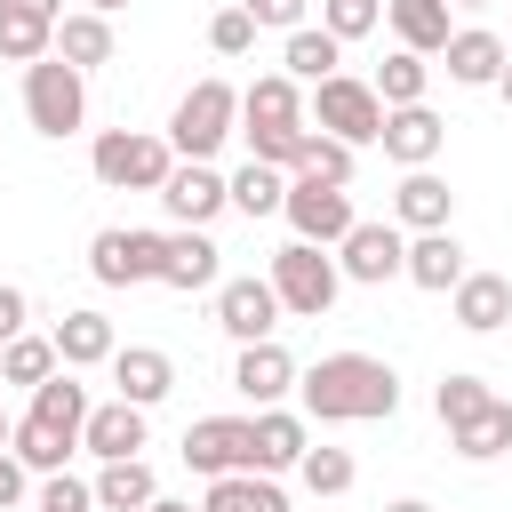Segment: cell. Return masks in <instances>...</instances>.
I'll list each match as a JSON object with an SVG mask.
<instances>
[{
  "label": "cell",
  "instance_id": "obj_43",
  "mask_svg": "<svg viewBox=\"0 0 512 512\" xmlns=\"http://www.w3.org/2000/svg\"><path fill=\"white\" fill-rule=\"evenodd\" d=\"M264 32H296V24H312V0H240Z\"/></svg>",
  "mask_w": 512,
  "mask_h": 512
},
{
  "label": "cell",
  "instance_id": "obj_16",
  "mask_svg": "<svg viewBox=\"0 0 512 512\" xmlns=\"http://www.w3.org/2000/svg\"><path fill=\"white\" fill-rule=\"evenodd\" d=\"M376 144H384V160H392V168H432V160H440V144H448V120H440L432 104H392Z\"/></svg>",
  "mask_w": 512,
  "mask_h": 512
},
{
  "label": "cell",
  "instance_id": "obj_7",
  "mask_svg": "<svg viewBox=\"0 0 512 512\" xmlns=\"http://www.w3.org/2000/svg\"><path fill=\"white\" fill-rule=\"evenodd\" d=\"M288 232L296 240H312V248H336L352 224H360V208H352V184H328V176H312V168H296L288 176Z\"/></svg>",
  "mask_w": 512,
  "mask_h": 512
},
{
  "label": "cell",
  "instance_id": "obj_20",
  "mask_svg": "<svg viewBox=\"0 0 512 512\" xmlns=\"http://www.w3.org/2000/svg\"><path fill=\"white\" fill-rule=\"evenodd\" d=\"M448 216H456L448 176H432V168H400V184H392V224H400V232H448Z\"/></svg>",
  "mask_w": 512,
  "mask_h": 512
},
{
  "label": "cell",
  "instance_id": "obj_22",
  "mask_svg": "<svg viewBox=\"0 0 512 512\" xmlns=\"http://www.w3.org/2000/svg\"><path fill=\"white\" fill-rule=\"evenodd\" d=\"M112 384H120V400H136V408H160V400L176 392V360H168L160 344H120V352H112Z\"/></svg>",
  "mask_w": 512,
  "mask_h": 512
},
{
  "label": "cell",
  "instance_id": "obj_50",
  "mask_svg": "<svg viewBox=\"0 0 512 512\" xmlns=\"http://www.w3.org/2000/svg\"><path fill=\"white\" fill-rule=\"evenodd\" d=\"M80 8H96V16H112V8H128V0H80Z\"/></svg>",
  "mask_w": 512,
  "mask_h": 512
},
{
  "label": "cell",
  "instance_id": "obj_35",
  "mask_svg": "<svg viewBox=\"0 0 512 512\" xmlns=\"http://www.w3.org/2000/svg\"><path fill=\"white\" fill-rule=\"evenodd\" d=\"M56 368H64V360H56V336H32V328H24V336L0 344V384H48Z\"/></svg>",
  "mask_w": 512,
  "mask_h": 512
},
{
  "label": "cell",
  "instance_id": "obj_52",
  "mask_svg": "<svg viewBox=\"0 0 512 512\" xmlns=\"http://www.w3.org/2000/svg\"><path fill=\"white\" fill-rule=\"evenodd\" d=\"M456 8H496V0H456Z\"/></svg>",
  "mask_w": 512,
  "mask_h": 512
},
{
  "label": "cell",
  "instance_id": "obj_6",
  "mask_svg": "<svg viewBox=\"0 0 512 512\" xmlns=\"http://www.w3.org/2000/svg\"><path fill=\"white\" fill-rule=\"evenodd\" d=\"M24 120H32L40 136H80V128H88V72L64 64V56L24 64Z\"/></svg>",
  "mask_w": 512,
  "mask_h": 512
},
{
  "label": "cell",
  "instance_id": "obj_30",
  "mask_svg": "<svg viewBox=\"0 0 512 512\" xmlns=\"http://www.w3.org/2000/svg\"><path fill=\"white\" fill-rule=\"evenodd\" d=\"M40 56H56V16L0 0V64H40Z\"/></svg>",
  "mask_w": 512,
  "mask_h": 512
},
{
  "label": "cell",
  "instance_id": "obj_42",
  "mask_svg": "<svg viewBox=\"0 0 512 512\" xmlns=\"http://www.w3.org/2000/svg\"><path fill=\"white\" fill-rule=\"evenodd\" d=\"M256 32H264V24H256V16L240 8V0L208 16V48H216V56H248V48H256Z\"/></svg>",
  "mask_w": 512,
  "mask_h": 512
},
{
  "label": "cell",
  "instance_id": "obj_38",
  "mask_svg": "<svg viewBox=\"0 0 512 512\" xmlns=\"http://www.w3.org/2000/svg\"><path fill=\"white\" fill-rule=\"evenodd\" d=\"M296 480H304L312 496H344V488L360 480V464H352V448H304V464H296Z\"/></svg>",
  "mask_w": 512,
  "mask_h": 512
},
{
  "label": "cell",
  "instance_id": "obj_9",
  "mask_svg": "<svg viewBox=\"0 0 512 512\" xmlns=\"http://www.w3.org/2000/svg\"><path fill=\"white\" fill-rule=\"evenodd\" d=\"M160 264H168V232L104 224V232L88 240V272H96L104 288H144V280H160Z\"/></svg>",
  "mask_w": 512,
  "mask_h": 512
},
{
  "label": "cell",
  "instance_id": "obj_17",
  "mask_svg": "<svg viewBox=\"0 0 512 512\" xmlns=\"http://www.w3.org/2000/svg\"><path fill=\"white\" fill-rule=\"evenodd\" d=\"M504 56H512V40H504V32H488V24H456V32H448V48H440V72H448L456 88H496Z\"/></svg>",
  "mask_w": 512,
  "mask_h": 512
},
{
  "label": "cell",
  "instance_id": "obj_48",
  "mask_svg": "<svg viewBox=\"0 0 512 512\" xmlns=\"http://www.w3.org/2000/svg\"><path fill=\"white\" fill-rule=\"evenodd\" d=\"M496 96H504V112H512V56H504V72H496Z\"/></svg>",
  "mask_w": 512,
  "mask_h": 512
},
{
  "label": "cell",
  "instance_id": "obj_24",
  "mask_svg": "<svg viewBox=\"0 0 512 512\" xmlns=\"http://www.w3.org/2000/svg\"><path fill=\"white\" fill-rule=\"evenodd\" d=\"M384 24H392V40H400V48L440 56V48H448V32H456V0H384Z\"/></svg>",
  "mask_w": 512,
  "mask_h": 512
},
{
  "label": "cell",
  "instance_id": "obj_4",
  "mask_svg": "<svg viewBox=\"0 0 512 512\" xmlns=\"http://www.w3.org/2000/svg\"><path fill=\"white\" fill-rule=\"evenodd\" d=\"M168 168H176V144L152 136V128H104V136L88 144V176H96L104 192H160Z\"/></svg>",
  "mask_w": 512,
  "mask_h": 512
},
{
  "label": "cell",
  "instance_id": "obj_32",
  "mask_svg": "<svg viewBox=\"0 0 512 512\" xmlns=\"http://www.w3.org/2000/svg\"><path fill=\"white\" fill-rule=\"evenodd\" d=\"M448 448H456L464 464H496V456L512 448V400H488L472 424H456V432H448Z\"/></svg>",
  "mask_w": 512,
  "mask_h": 512
},
{
  "label": "cell",
  "instance_id": "obj_5",
  "mask_svg": "<svg viewBox=\"0 0 512 512\" xmlns=\"http://www.w3.org/2000/svg\"><path fill=\"white\" fill-rule=\"evenodd\" d=\"M264 280L280 288V312H288V320H328V304L344 296V264H336V248H312V240L272 248Z\"/></svg>",
  "mask_w": 512,
  "mask_h": 512
},
{
  "label": "cell",
  "instance_id": "obj_47",
  "mask_svg": "<svg viewBox=\"0 0 512 512\" xmlns=\"http://www.w3.org/2000/svg\"><path fill=\"white\" fill-rule=\"evenodd\" d=\"M16 8H32V16H64V0H16Z\"/></svg>",
  "mask_w": 512,
  "mask_h": 512
},
{
  "label": "cell",
  "instance_id": "obj_23",
  "mask_svg": "<svg viewBox=\"0 0 512 512\" xmlns=\"http://www.w3.org/2000/svg\"><path fill=\"white\" fill-rule=\"evenodd\" d=\"M48 336H56V360H64V368H112V352H120V336H112V320H104L96 304L64 312Z\"/></svg>",
  "mask_w": 512,
  "mask_h": 512
},
{
  "label": "cell",
  "instance_id": "obj_27",
  "mask_svg": "<svg viewBox=\"0 0 512 512\" xmlns=\"http://www.w3.org/2000/svg\"><path fill=\"white\" fill-rule=\"evenodd\" d=\"M112 16H96V8H64L56 16V56L64 64H80V72H96V64H112Z\"/></svg>",
  "mask_w": 512,
  "mask_h": 512
},
{
  "label": "cell",
  "instance_id": "obj_1",
  "mask_svg": "<svg viewBox=\"0 0 512 512\" xmlns=\"http://www.w3.org/2000/svg\"><path fill=\"white\" fill-rule=\"evenodd\" d=\"M296 400L312 424H384V416H400V376L376 352H320L296 376Z\"/></svg>",
  "mask_w": 512,
  "mask_h": 512
},
{
  "label": "cell",
  "instance_id": "obj_36",
  "mask_svg": "<svg viewBox=\"0 0 512 512\" xmlns=\"http://www.w3.org/2000/svg\"><path fill=\"white\" fill-rule=\"evenodd\" d=\"M8 448L32 464V480H48V472H64V456L80 448V440H64L56 424H40V416H16V432H8Z\"/></svg>",
  "mask_w": 512,
  "mask_h": 512
},
{
  "label": "cell",
  "instance_id": "obj_45",
  "mask_svg": "<svg viewBox=\"0 0 512 512\" xmlns=\"http://www.w3.org/2000/svg\"><path fill=\"white\" fill-rule=\"evenodd\" d=\"M24 320H32V296H24L16 280H0V344H8V336H24Z\"/></svg>",
  "mask_w": 512,
  "mask_h": 512
},
{
  "label": "cell",
  "instance_id": "obj_51",
  "mask_svg": "<svg viewBox=\"0 0 512 512\" xmlns=\"http://www.w3.org/2000/svg\"><path fill=\"white\" fill-rule=\"evenodd\" d=\"M8 432H16V424H8V408H0V448H8Z\"/></svg>",
  "mask_w": 512,
  "mask_h": 512
},
{
  "label": "cell",
  "instance_id": "obj_12",
  "mask_svg": "<svg viewBox=\"0 0 512 512\" xmlns=\"http://www.w3.org/2000/svg\"><path fill=\"white\" fill-rule=\"evenodd\" d=\"M152 200H160L176 224H216V216L232 208V176H224L216 160H176V168H168V184H160Z\"/></svg>",
  "mask_w": 512,
  "mask_h": 512
},
{
  "label": "cell",
  "instance_id": "obj_39",
  "mask_svg": "<svg viewBox=\"0 0 512 512\" xmlns=\"http://www.w3.org/2000/svg\"><path fill=\"white\" fill-rule=\"evenodd\" d=\"M304 168H312V176H328V184H352V168H360V144H344V136L312 128V144H304Z\"/></svg>",
  "mask_w": 512,
  "mask_h": 512
},
{
  "label": "cell",
  "instance_id": "obj_34",
  "mask_svg": "<svg viewBox=\"0 0 512 512\" xmlns=\"http://www.w3.org/2000/svg\"><path fill=\"white\" fill-rule=\"evenodd\" d=\"M376 96H384V112H392V104H424V96H432V64H424L416 48H392V56L376 64Z\"/></svg>",
  "mask_w": 512,
  "mask_h": 512
},
{
  "label": "cell",
  "instance_id": "obj_44",
  "mask_svg": "<svg viewBox=\"0 0 512 512\" xmlns=\"http://www.w3.org/2000/svg\"><path fill=\"white\" fill-rule=\"evenodd\" d=\"M24 496H32V464H24L16 448H0V512H16Z\"/></svg>",
  "mask_w": 512,
  "mask_h": 512
},
{
  "label": "cell",
  "instance_id": "obj_11",
  "mask_svg": "<svg viewBox=\"0 0 512 512\" xmlns=\"http://www.w3.org/2000/svg\"><path fill=\"white\" fill-rule=\"evenodd\" d=\"M216 328H224L232 344H264V336L280 328V288H272L264 272H232V280H216Z\"/></svg>",
  "mask_w": 512,
  "mask_h": 512
},
{
  "label": "cell",
  "instance_id": "obj_33",
  "mask_svg": "<svg viewBox=\"0 0 512 512\" xmlns=\"http://www.w3.org/2000/svg\"><path fill=\"white\" fill-rule=\"evenodd\" d=\"M232 208H240V216H280V208H288V168L240 160V168H232Z\"/></svg>",
  "mask_w": 512,
  "mask_h": 512
},
{
  "label": "cell",
  "instance_id": "obj_31",
  "mask_svg": "<svg viewBox=\"0 0 512 512\" xmlns=\"http://www.w3.org/2000/svg\"><path fill=\"white\" fill-rule=\"evenodd\" d=\"M152 496H160V480H152L144 456H112V464L96 472V504H104V512H144Z\"/></svg>",
  "mask_w": 512,
  "mask_h": 512
},
{
  "label": "cell",
  "instance_id": "obj_15",
  "mask_svg": "<svg viewBox=\"0 0 512 512\" xmlns=\"http://www.w3.org/2000/svg\"><path fill=\"white\" fill-rule=\"evenodd\" d=\"M144 440H152V408H136V400H96L88 408V424H80V448L96 456V464H112V456H144Z\"/></svg>",
  "mask_w": 512,
  "mask_h": 512
},
{
  "label": "cell",
  "instance_id": "obj_40",
  "mask_svg": "<svg viewBox=\"0 0 512 512\" xmlns=\"http://www.w3.org/2000/svg\"><path fill=\"white\" fill-rule=\"evenodd\" d=\"M320 24L352 48V40H368V32L384 24V0H320Z\"/></svg>",
  "mask_w": 512,
  "mask_h": 512
},
{
  "label": "cell",
  "instance_id": "obj_19",
  "mask_svg": "<svg viewBox=\"0 0 512 512\" xmlns=\"http://www.w3.org/2000/svg\"><path fill=\"white\" fill-rule=\"evenodd\" d=\"M248 432H256V464H248V472H272V480L296 472L304 448H312V416H304V408H256Z\"/></svg>",
  "mask_w": 512,
  "mask_h": 512
},
{
  "label": "cell",
  "instance_id": "obj_21",
  "mask_svg": "<svg viewBox=\"0 0 512 512\" xmlns=\"http://www.w3.org/2000/svg\"><path fill=\"white\" fill-rule=\"evenodd\" d=\"M448 312H456L464 336H496V328L512 320V280H504V272H464V280L448 288Z\"/></svg>",
  "mask_w": 512,
  "mask_h": 512
},
{
  "label": "cell",
  "instance_id": "obj_29",
  "mask_svg": "<svg viewBox=\"0 0 512 512\" xmlns=\"http://www.w3.org/2000/svg\"><path fill=\"white\" fill-rule=\"evenodd\" d=\"M200 512H288V488L272 472H224V480H208Z\"/></svg>",
  "mask_w": 512,
  "mask_h": 512
},
{
  "label": "cell",
  "instance_id": "obj_26",
  "mask_svg": "<svg viewBox=\"0 0 512 512\" xmlns=\"http://www.w3.org/2000/svg\"><path fill=\"white\" fill-rule=\"evenodd\" d=\"M280 72L304 80V88H320L328 72H344V40H336L328 24H296V32L280 40Z\"/></svg>",
  "mask_w": 512,
  "mask_h": 512
},
{
  "label": "cell",
  "instance_id": "obj_10",
  "mask_svg": "<svg viewBox=\"0 0 512 512\" xmlns=\"http://www.w3.org/2000/svg\"><path fill=\"white\" fill-rule=\"evenodd\" d=\"M336 264H344V280H352V288L408 280V232H400V224H376V216H360V224L336 240Z\"/></svg>",
  "mask_w": 512,
  "mask_h": 512
},
{
  "label": "cell",
  "instance_id": "obj_25",
  "mask_svg": "<svg viewBox=\"0 0 512 512\" xmlns=\"http://www.w3.org/2000/svg\"><path fill=\"white\" fill-rule=\"evenodd\" d=\"M464 272H472V264H464V240H456V232H408V280H416L424 296H448Z\"/></svg>",
  "mask_w": 512,
  "mask_h": 512
},
{
  "label": "cell",
  "instance_id": "obj_2",
  "mask_svg": "<svg viewBox=\"0 0 512 512\" xmlns=\"http://www.w3.org/2000/svg\"><path fill=\"white\" fill-rule=\"evenodd\" d=\"M240 136H248V160H272V168H304V144H312V96L304 80L288 72H256L240 88Z\"/></svg>",
  "mask_w": 512,
  "mask_h": 512
},
{
  "label": "cell",
  "instance_id": "obj_28",
  "mask_svg": "<svg viewBox=\"0 0 512 512\" xmlns=\"http://www.w3.org/2000/svg\"><path fill=\"white\" fill-rule=\"evenodd\" d=\"M88 408H96V400H88V384H80V368H56L48 384H32V408H24V416H40V424H56L64 440H80V424H88Z\"/></svg>",
  "mask_w": 512,
  "mask_h": 512
},
{
  "label": "cell",
  "instance_id": "obj_18",
  "mask_svg": "<svg viewBox=\"0 0 512 512\" xmlns=\"http://www.w3.org/2000/svg\"><path fill=\"white\" fill-rule=\"evenodd\" d=\"M216 280H224V248L208 240V224H176V232H168V264H160V288L200 296V288H216Z\"/></svg>",
  "mask_w": 512,
  "mask_h": 512
},
{
  "label": "cell",
  "instance_id": "obj_3",
  "mask_svg": "<svg viewBox=\"0 0 512 512\" xmlns=\"http://www.w3.org/2000/svg\"><path fill=\"white\" fill-rule=\"evenodd\" d=\"M232 136H240V88H232V80H192V88L176 96V112H168L176 160H216Z\"/></svg>",
  "mask_w": 512,
  "mask_h": 512
},
{
  "label": "cell",
  "instance_id": "obj_37",
  "mask_svg": "<svg viewBox=\"0 0 512 512\" xmlns=\"http://www.w3.org/2000/svg\"><path fill=\"white\" fill-rule=\"evenodd\" d=\"M488 400H496V384H488V376H464V368L432 384V416H440L448 432H456V424H472V416H480Z\"/></svg>",
  "mask_w": 512,
  "mask_h": 512
},
{
  "label": "cell",
  "instance_id": "obj_8",
  "mask_svg": "<svg viewBox=\"0 0 512 512\" xmlns=\"http://www.w3.org/2000/svg\"><path fill=\"white\" fill-rule=\"evenodd\" d=\"M312 128H328V136H344V144H376V136H384V96H376V80L328 72V80L312 88Z\"/></svg>",
  "mask_w": 512,
  "mask_h": 512
},
{
  "label": "cell",
  "instance_id": "obj_13",
  "mask_svg": "<svg viewBox=\"0 0 512 512\" xmlns=\"http://www.w3.org/2000/svg\"><path fill=\"white\" fill-rule=\"evenodd\" d=\"M184 464H192L200 480L248 472V464H256V432H248V416H200V424H184Z\"/></svg>",
  "mask_w": 512,
  "mask_h": 512
},
{
  "label": "cell",
  "instance_id": "obj_46",
  "mask_svg": "<svg viewBox=\"0 0 512 512\" xmlns=\"http://www.w3.org/2000/svg\"><path fill=\"white\" fill-rule=\"evenodd\" d=\"M144 512H200V504H192V496H168V488H160V496H152Z\"/></svg>",
  "mask_w": 512,
  "mask_h": 512
},
{
  "label": "cell",
  "instance_id": "obj_14",
  "mask_svg": "<svg viewBox=\"0 0 512 512\" xmlns=\"http://www.w3.org/2000/svg\"><path fill=\"white\" fill-rule=\"evenodd\" d=\"M296 352L280 344V336H264V344H240V360H232V392L240 400H256V408H280L288 392H296Z\"/></svg>",
  "mask_w": 512,
  "mask_h": 512
},
{
  "label": "cell",
  "instance_id": "obj_49",
  "mask_svg": "<svg viewBox=\"0 0 512 512\" xmlns=\"http://www.w3.org/2000/svg\"><path fill=\"white\" fill-rule=\"evenodd\" d=\"M384 512H432V504H424V496H400V504H384Z\"/></svg>",
  "mask_w": 512,
  "mask_h": 512
},
{
  "label": "cell",
  "instance_id": "obj_41",
  "mask_svg": "<svg viewBox=\"0 0 512 512\" xmlns=\"http://www.w3.org/2000/svg\"><path fill=\"white\" fill-rule=\"evenodd\" d=\"M32 512H104L96 504V480H72V472H48L32 488Z\"/></svg>",
  "mask_w": 512,
  "mask_h": 512
}]
</instances>
